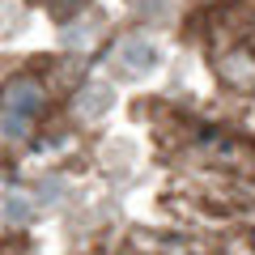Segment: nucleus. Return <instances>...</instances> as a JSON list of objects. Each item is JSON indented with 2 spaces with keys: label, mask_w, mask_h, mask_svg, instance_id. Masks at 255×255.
<instances>
[{
  "label": "nucleus",
  "mask_w": 255,
  "mask_h": 255,
  "mask_svg": "<svg viewBox=\"0 0 255 255\" xmlns=\"http://www.w3.org/2000/svg\"><path fill=\"white\" fill-rule=\"evenodd\" d=\"M81 4H85V0H51L47 9H51V17H55V21H68L77 9H81Z\"/></svg>",
  "instance_id": "7ed1b4c3"
},
{
  "label": "nucleus",
  "mask_w": 255,
  "mask_h": 255,
  "mask_svg": "<svg viewBox=\"0 0 255 255\" xmlns=\"http://www.w3.org/2000/svg\"><path fill=\"white\" fill-rule=\"evenodd\" d=\"M38 107H43V85H38L34 77H13V81L4 85V94H0V111L9 119H17V128L26 124L30 115H38Z\"/></svg>",
  "instance_id": "f257e3e1"
},
{
  "label": "nucleus",
  "mask_w": 255,
  "mask_h": 255,
  "mask_svg": "<svg viewBox=\"0 0 255 255\" xmlns=\"http://www.w3.org/2000/svg\"><path fill=\"white\" fill-rule=\"evenodd\" d=\"M119 60H124V68L128 73H145V68H153V60H157V51L145 43V38H132V43L119 51Z\"/></svg>",
  "instance_id": "f03ea898"
}]
</instances>
